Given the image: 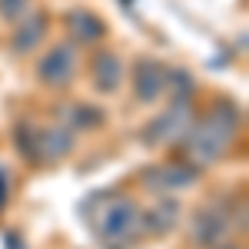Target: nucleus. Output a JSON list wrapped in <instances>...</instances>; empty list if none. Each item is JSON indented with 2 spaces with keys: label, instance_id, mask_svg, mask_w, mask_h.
I'll use <instances>...</instances> for the list:
<instances>
[{
  "label": "nucleus",
  "instance_id": "1",
  "mask_svg": "<svg viewBox=\"0 0 249 249\" xmlns=\"http://www.w3.org/2000/svg\"><path fill=\"white\" fill-rule=\"evenodd\" d=\"M236 133H239V110L232 103H216L203 120H193L190 133L183 140L186 163H193L196 170L219 163L230 153Z\"/></svg>",
  "mask_w": 249,
  "mask_h": 249
},
{
  "label": "nucleus",
  "instance_id": "2",
  "mask_svg": "<svg viewBox=\"0 0 249 249\" xmlns=\"http://www.w3.org/2000/svg\"><path fill=\"white\" fill-rule=\"evenodd\" d=\"M140 232V206L126 196H110L96 216V236L107 249H126Z\"/></svg>",
  "mask_w": 249,
  "mask_h": 249
},
{
  "label": "nucleus",
  "instance_id": "3",
  "mask_svg": "<svg viewBox=\"0 0 249 249\" xmlns=\"http://www.w3.org/2000/svg\"><path fill=\"white\" fill-rule=\"evenodd\" d=\"M190 126H193L190 96H179L170 110H163V113H160L153 123L143 130V140H146L150 146H176V143H183V140H186Z\"/></svg>",
  "mask_w": 249,
  "mask_h": 249
},
{
  "label": "nucleus",
  "instance_id": "4",
  "mask_svg": "<svg viewBox=\"0 0 249 249\" xmlns=\"http://www.w3.org/2000/svg\"><path fill=\"white\" fill-rule=\"evenodd\" d=\"M37 77H40L43 87H53V90L70 87L73 77H77V47H73L70 40L50 47L37 63Z\"/></svg>",
  "mask_w": 249,
  "mask_h": 249
},
{
  "label": "nucleus",
  "instance_id": "5",
  "mask_svg": "<svg viewBox=\"0 0 249 249\" xmlns=\"http://www.w3.org/2000/svg\"><path fill=\"white\" fill-rule=\"evenodd\" d=\"M70 150H73V130H67V126H47V130H37L27 136V156L34 163H53Z\"/></svg>",
  "mask_w": 249,
  "mask_h": 249
},
{
  "label": "nucleus",
  "instance_id": "6",
  "mask_svg": "<svg viewBox=\"0 0 249 249\" xmlns=\"http://www.w3.org/2000/svg\"><path fill=\"white\" fill-rule=\"evenodd\" d=\"M199 179V170L193 163H163V166H150L143 173V183L150 193H176V190H190Z\"/></svg>",
  "mask_w": 249,
  "mask_h": 249
},
{
  "label": "nucleus",
  "instance_id": "7",
  "mask_svg": "<svg viewBox=\"0 0 249 249\" xmlns=\"http://www.w3.org/2000/svg\"><path fill=\"white\" fill-rule=\"evenodd\" d=\"M170 87V70L153 57H140L133 63V93L140 103H156Z\"/></svg>",
  "mask_w": 249,
  "mask_h": 249
},
{
  "label": "nucleus",
  "instance_id": "8",
  "mask_svg": "<svg viewBox=\"0 0 249 249\" xmlns=\"http://www.w3.org/2000/svg\"><path fill=\"white\" fill-rule=\"evenodd\" d=\"M230 216L219 206H203L199 213H193L190 223V243L193 246H219L230 232Z\"/></svg>",
  "mask_w": 249,
  "mask_h": 249
},
{
  "label": "nucleus",
  "instance_id": "9",
  "mask_svg": "<svg viewBox=\"0 0 249 249\" xmlns=\"http://www.w3.org/2000/svg\"><path fill=\"white\" fill-rule=\"evenodd\" d=\"M93 87L100 93H116L120 87H123V60L110 53V50H103V53H96L93 60Z\"/></svg>",
  "mask_w": 249,
  "mask_h": 249
},
{
  "label": "nucleus",
  "instance_id": "10",
  "mask_svg": "<svg viewBox=\"0 0 249 249\" xmlns=\"http://www.w3.org/2000/svg\"><path fill=\"white\" fill-rule=\"evenodd\" d=\"M179 203L176 199H160L150 213H140V230L156 232V236H166L170 230H176L179 223Z\"/></svg>",
  "mask_w": 249,
  "mask_h": 249
},
{
  "label": "nucleus",
  "instance_id": "11",
  "mask_svg": "<svg viewBox=\"0 0 249 249\" xmlns=\"http://www.w3.org/2000/svg\"><path fill=\"white\" fill-rule=\"evenodd\" d=\"M43 37H47V17H43V14L20 17L17 30H14V37H10V47H14V53H30V50L40 47Z\"/></svg>",
  "mask_w": 249,
  "mask_h": 249
},
{
  "label": "nucleus",
  "instance_id": "12",
  "mask_svg": "<svg viewBox=\"0 0 249 249\" xmlns=\"http://www.w3.org/2000/svg\"><path fill=\"white\" fill-rule=\"evenodd\" d=\"M67 23H70V30H73V37L80 40V43H96V40L107 34V23L96 17L93 10H70L67 14Z\"/></svg>",
  "mask_w": 249,
  "mask_h": 249
},
{
  "label": "nucleus",
  "instance_id": "13",
  "mask_svg": "<svg viewBox=\"0 0 249 249\" xmlns=\"http://www.w3.org/2000/svg\"><path fill=\"white\" fill-rule=\"evenodd\" d=\"M70 123H73V130H87V126H96V123H103V113H93L87 103H77V110L70 113Z\"/></svg>",
  "mask_w": 249,
  "mask_h": 249
},
{
  "label": "nucleus",
  "instance_id": "14",
  "mask_svg": "<svg viewBox=\"0 0 249 249\" xmlns=\"http://www.w3.org/2000/svg\"><path fill=\"white\" fill-rule=\"evenodd\" d=\"M30 10V0H0V17L3 20H20L27 17Z\"/></svg>",
  "mask_w": 249,
  "mask_h": 249
},
{
  "label": "nucleus",
  "instance_id": "15",
  "mask_svg": "<svg viewBox=\"0 0 249 249\" xmlns=\"http://www.w3.org/2000/svg\"><path fill=\"white\" fill-rule=\"evenodd\" d=\"M219 249H236V246H219Z\"/></svg>",
  "mask_w": 249,
  "mask_h": 249
}]
</instances>
